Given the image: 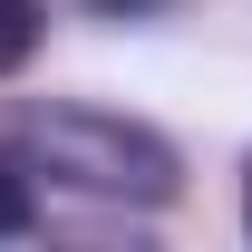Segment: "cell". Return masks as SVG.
Returning a JSON list of instances; mask_svg holds the SVG:
<instances>
[{
  "label": "cell",
  "instance_id": "obj_4",
  "mask_svg": "<svg viewBox=\"0 0 252 252\" xmlns=\"http://www.w3.org/2000/svg\"><path fill=\"white\" fill-rule=\"evenodd\" d=\"M243 233H252V165H243Z\"/></svg>",
  "mask_w": 252,
  "mask_h": 252
},
{
  "label": "cell",
  "instance_id": "obj_3",
  "mask_svg": "<svg viewBox=\"0 0 252 252\" xmlns=\"http://www.w3.org/2000/svg\"><path fill=\"white\" fill-rule=\"evenodd\" d=\"M39 59V0H0V78Z\"/></svg>",
  "mask_w": 252,
  "mask_h": 252
},
{
  "label": "cell",
  "instance_id": "obj_1",
  "mask_svg": "<svg viewBox=\"0 0 252 252\" xmlns=\"http://www.w3.org/2000/svg\"><path fill=\"white\" fill-rule=\"evenodd\" d=\"M0 146L30 175H49L68 194H97V204H175L185 194L175 146L136 117H107V107H10Z\"/></svg>",
  "mask_w": 252,
  "mask_h": 252
},
{
  "label": "cell",
  "instance_id": "obj_2",
  "mask_svg": "<svg viewBox=\"0 0 252 252\" xmlns=\"http://www.w3.org/2000/svg\"><path fill=\"white\" fill-rule=\"evenodd\" d=\"M30 223H39V194H30V165H20L10 146H0V243H20Z\"/></svg>",
  "mask_w": 252,
  "mask_h": 252
},
{
  "label": "cell",
  "instance_id": "obj_5",
  "mask_svg": "<svg viewBox=\"0 0 252 252\" xmlns=\"http://www.w3.org/2000/svg\"><path fill=\"white\" fill-rule=\"evenodd\" d=\"M97 10H146V0H97Z\"/></svg>",
  "mask_w": 252,
  "mask_h": 252
}]
</instances>
